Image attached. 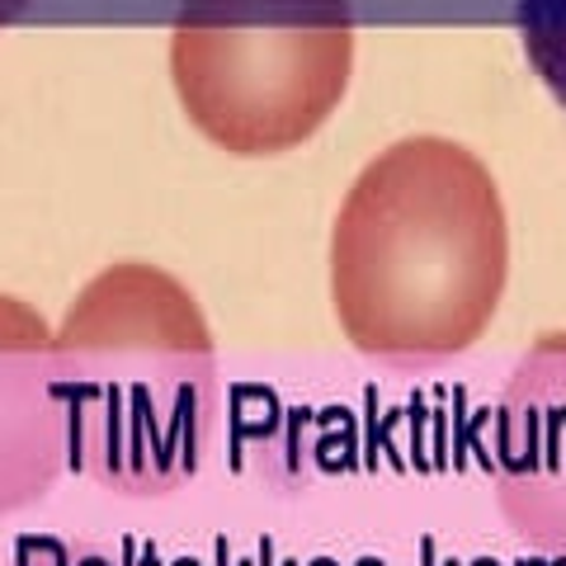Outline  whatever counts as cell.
Returning <instances> with one entry per match:
<instances>
[{"instance_id":"cell-1","label":"cell","mask_w":566,"mask_h":566,"mask_svg":"<svg viewBox=\"0 0 566 566\" xmlns=\"http://www.w3.org/2000/svg\"><path fill=\"white\" fill-rule=\"evenodd\" d=\"M505 283L491 175L444 137H411L359 175L335 222L331 289L349 340L382 359L463 349Z\"/></svg>"},{"instance_id":"cell-5","label":"cell","mask_w":566,"mask_h":566,"mask_svg":"<svg viewBox=\"0 0 566 566\" xmlns=\"http://www.w3.org/2000/svg\"><path fill=\"white\" fill-rule=\"evenodd\" d=\"M10 566H147L133 553H104V547H66V543H24Z\"/></svg>"},{"instance_id":"cell-2","label":"cell","mask_w":566,"mask_h":566,"mask_svg":"<svg viewBox=\"0 0 566 566\" xmlns=\"http://www.w3.org/2000/svg\"><path fill=\"white\" fill-rule=\"evenodd\" d=\"M71 468L118 491H166L199 468L212 345L193 297L147 264L99 274L52 340Z\"/></svg>"},{"instance_id":"cell-4","label":"cell","mask_w":566,"mask_h":566,"mask_svg":"<svg viewBox=\"0 0 566 566\" xmlns=\"http://www.w3.org/2000/svg\"><path fill=\"white\" fill-rule=\"evenodd\" d=\"M48 354L43 322L0 293V515L43 495L62 463L66 411Z\"/></svg>"},{"instance_id":"cell-3","label":"cell","mask_w":566,"mask_h":566,"mask_svg":"<svg viewBox=\"0 0 566 566\" xmlns=\"http://www.w3.org/2000/svg\"><path fill=\"white\" fill-rule=\"evenodd\" d=\"M345 24L203 20L175 39V85L189 118L227 151L260 156L303 142L345 95Z\"/></svg>"}]
</instances>
